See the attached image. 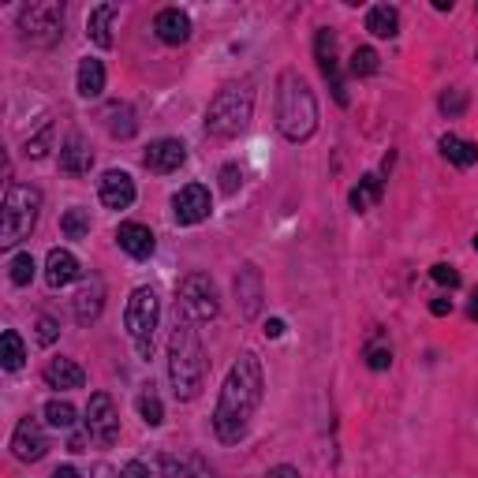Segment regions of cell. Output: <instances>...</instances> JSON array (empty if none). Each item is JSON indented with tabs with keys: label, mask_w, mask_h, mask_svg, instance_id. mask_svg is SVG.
<instances>
[{
	"label": "cell",
	"mask_w": 478,
	"mask_h": 478,
	"mask_svg": "<svg viewBox=\"0 0 478 478\" xmlns=\"http://www.w3.org/2000/svg\"><path fill=\"white\" fill-rule=\"evenodd\" d=\"M262 396H266V377H262L259 356L239 352V359L232 363V370L225 377V385H220L217 411H213V434L220 444H239L247 437Z\"/></svg>",
	"instance_id": "6da1fadb"
},
{
	"label": "cell",
	"mask_w": 478,
	"mask_h": 478,
	"mask_svg": "<svg viewBox=\"0 0 478 478\" xmlns=\"http://www.w3.org/2000/svg\"><path fill=\"white\" fill-rule=\"evenodd\" d=\"M169 377H172L176 400H183V404L195 400L206 381V352H202L199 329L180 307H176V326L169 337Z\"/></svg>",
	"instance_id": "7a4b0ae2"
},
{
	"label": "cell",
	"mask_w": 478,
	"mask_h": 478,
	"mask_svg": "<svg viewBox=\"0 0 478 478\" xmlns=\"http://www.w3.org/2000/svg\"><path fill=\"white\" fill-rule=\"evenodd\" d=\"M277 127L288 142H307L317 132V102L299 72H280L277 79Z\"/></svg>",
	"instance_id": "3957f363"
},
{
	"label": "cell",
	"mask_w": 478,
	"mask_h": 478,
	"mask_svg": "<svg viewBox=\"0 0 478 478\" xmlns=\"http://www.w3.org/2000/svg\"><path fill=\"white\" fill-rule=\"evenodd\" d=\"M254 116V90L250 83H229L217 90V98L206 109V132L217 139H236L247 132Z\"/></svg>",
	"instance_id": "277c9868"
},
{
	"label": "cell",
	"mask_w": 478,
	"mask_h": 478,
	"mask_svg": "<svg viewBox=\"0 0 478 478\" xmlns=\"http://www.w3.org/2000/svg\"><path fill=\"white\" fill-rule=\"evenodd\" d=\"M38 210H42V195L26 183H8L5 190V229H0V247H19L23 239H30L38 225Z\"/></svg>",
	"instance_id": "5b68a950"
},
{
	"label": "cell",
	"mask_w": 478,
	"mask_h": 478,
	"mask_svg": "<svg viewBox=\"0 0 478 478\" xmlns=\"http://www.w3.org/2000/svg\"><path fill=\"white\" fill-rule=\"evenodd\" d=\"M157 322H161V299H157V292L153 288H135L132 299H127V310H123V326H127V333H132L139 356L153 352Z\"/></svg>",
	"instance_id": "8992f818"
},
{
	"label": "cell",
	"mask_w": 478,
	"mask_h": 478,
	"mask_svg": "<svg viewBox=\"0 0 478 478\" xmlns=\"http://www.w3.org/2000/svg\"><path fill=\"white\" fill-rule=\"evenodd\" d=\"M19 34L34 49H49L63 38V5L56 0H38L19 12Z\"/></svg>",
	"instance_id": "52a82bcc"
},
{
	"label": "cell",
	"mask_w": 478,
	"mask_h": 478,
	"mask_svg": "<svg viewBox=\"0 0 478 478\" xmlns=\"http://www.w3.org/2000/svg\"><path fill=\"white\" fill-rule=\"evenodd\" d=\"M176 299H180L176 307L190 317V322H210V317H217V310H220L217 288L206 273H187L176 288Z\"/></svg>",
	"instance_id": "ba28073f"
},
{
	"label": "cell",
	"mask_w": 478,
	"mask_h": 478,
	"mask_svg": "<svg viewBox=\"0 0 478 478\" xmlns=\"http://www.w3.org/2000/svg\"><path fill=\"white\" fill-rule=\"evenodd\" d=\"M86 434L98 444H112L120 437V415L109 393H93L86 404Z\"/></svg>",
	"instance_id": "9c48e42d"
},
{
	"label": "cell",
	"mask_w": 478,
	"mask_h": 478,
	"mask_svg": "<svg viewBox=\"0 0 478 478\" xmlns=\"http://www.w3.org/2000/svg\"><path fill=\"white\" fill-rule=\"evenodd\" d=\"M210 210H213V202H210V190L202 187V183H187V187H180L176 195H172V220L176 225H202V220L210 217Z\"/></svg>",
	"instance_id": "30bf717a"
},
{
	"label": "cell",
	"mask_w": 478,
	"mask_h": 478,
	"mask_svg": "<svg viewBox=\"0 0 478 478\" xmlns=\"http://www.w3.org/2000/svg\"><path fill=\"white\" fill-rule=\"evenodd\" d=\"M49 453V434L42 426V419H19L15 434H12V456L23 460V463H34Z\"/></svg>",
	"instance_id": "8fae6325"
},
{
	"label": "cell",
	"mask_w": 478,
	"mask_h": 478,
	"mask_svg": "<svg viewBox=\"0 0 478 478\" xmlns=\"http://www.w3.org/2000/svg\"><path fill=\"white\" fill-rule=\"evenodd\" d=\"M314 56H317V68H322V75H326L329 86H333V98H337L340 105H347V86H344V79H340V60H337V34H333L329 26L317 30V38H314Z\"/></svg>",
	"instance_id": "7c38bea8"
},
{
	"label": "cell",
	"mask_w": 478,
	"mask_h": 478,
	"mask_svg": "<svg viewBox=\"0 0 478 478\" xmlns=\"http://www.w3.org/2000/svg\"><path fill=\"white\" fill-rule=\"evenodd\" d=\"M262 299H266L262 269H259V266H243V269L236 273V303H239V314H243V317H259Z\"/></svg>",
	"instance_id": "4fadbf2b"
},
{
	"label": "cell",
	"mask_w": 478,
	"mask_h": 478,
	"mask_svg": "<svg viewBox=\"0 0 478 478\" xmlns=\"http://www.w3.org/2000/svg\"><path fill=\"white\" fill-rule=\"evenodd\" d=\"M183 161H187V146H183L180 139H157V142H150V150H146V157H142V165H146L150 172H157V176L176 172Z\"/></svg>",
	"instance_id": "5bb4252c"
},
{
	"label": "cell",
	"mask_w": 478,
	"mask_h": 478,
	"mask_svg": "<svg viewBox=\"0 0 478 478\" xmlns=\"http://www.w3.org/2000/svg\"><path fill=\"white\" fill-rule=\"evenodd\" d=\"M98 195H102V202L109 210H127V206L135 202V180L127 176V172H120V169H109L98 180Z\"/></svg>",
	"instance_id": "9a60e30c"
},
{
	"label": "cell",
	"mask_w": 478,
	"mask_h": 478,
	"mask_svg": "<svg viewBox=\"0 0 478 478\" xmlns=\"http://www.w3.org/2000/svg\"><path fill=\"white\" fill-rule=\"evenodd\" d=\"M116 243L132 254V259H150L153 254V247H157V239H153V232L146 229V225H139V220H123V225L116 229Z\"/></svg>",
	"instance_id": "2e32d148"
},
{
	"label": "cell",
	"mask_w": 478,
	"mask_h": 478,
	"mask_svg": "<svg viewBox=\"0 0 478 478\" xmlns=\"http://www.w3.org/2000/svg\"><path fill=\"white\" fill-rule=\"evenodd\" d=\"M102 307H105V284L98 277H90L79 296H75V322L79 326H90V322H98L102 317Z\"/></svg>",
	"instance_id": "e0dca14e"
},
{
	"label": "cell",
	"mask_w": 478,
	"mask_h": 478,
	"mask_svg": "<svg viewBox=\"0 0 478 478\" xmlns=\"http://www.w3.org/2000/svg\"><path fill=\"white\" fill-rule=\"evenodd\" d=\"M75 277H79V259H75L72 250L53 247L49 259H45V280H49V288H68Z\"/></svg>",
	"instance_id": "ac0fdd59"
},
{
	"label": "cell",
	"mask_w": 478,
	"mask_h": 478,
	"mask_svg": "<svg viewBox=\"0 0 478 478\" xmlns=\"http://www.w3.org/2000/svg\"><path fill=\"white\" fill-rule=\"evenodd\" d=\"M153 30H157V38H161L165 45H183L190 38V15L180 12V8H165V12H157Z\"/></svg>",
	"instance_id": "d6986e66"
},
{
	"label": "cell",
	"mask_w": 478,
	"mask_h": 478,
	"mask_svg": "<svg viewBox=\"0 0 478 478\" xmlns=\"http://www.w3.org/2000/svg\"><path fill=\"white\" fill-rule=\"evenodd\" d=\"M102 120H105V132H109L112 139H120V142H127V139H135V132H139L135 109L127 105V102H112V105H105Z\"/></svg>",
	"instance_id": "ffe728a7"
},
{
	"label": "cell",
	"mask_w": 478,
	"mask_h": 478,
	"mask_svg": "<svg viewBox=\"0 0 478 478\" xmlns=\"http://www.w3.org/2000/svg\"><path fill=\"white\" fill-rule=\"evenodd\" d=\"M93 165V153L86 150L83 135H68V142L60 146V172H68V176H86Z\"/></svg>",
	"instance_id": "44dd1931"
},
{
	"label": "cell",
	"mask_w": 478,
	"mask_h": 478,
	"mask_svg": "<svg viewBox=\"0 0 478 478\" xmlns=\"http://www.w3.org/2000/svg\"><path fill=\"white\" fill-rule=\"evenodd\" d=\"M83 381H86V374L72 359H53L45 366V385L49 389H83Z\"/></svg>",
	"instance_id": "7402d4cb"
},
{
	"label": "cell",
	"mask_w": 478,
	"mask_h": 478,
	"mask_svg": "<svg viewBox=\"0 0 478 478\" xmlns=\"http://www.w3.org/2000/svg\"><path fill=\"white\" fill-rule=\"evenodd\" d=\"M112 19H116V5H98V8L90 12V19H86V34H90L93 45H102V49L112 45Z\"/></svg>",
	"instance_id": "603a6c76"
},
{
	"label": "cell",
	"mask_w": 478,
	"mask_h": 478,
	"mask_svg": "<svg viewBox=\"0 0 478 478\" xmlns=\"http://www.w3.org/2000/svg\"><path fill=\"white\" fill-rule=\"evenodd\" d=\"M366 30L374 38H396L400 34V12L393 5H374L366 12Z\"/></svg>",
	"instance_id": "cb8c5ba5"
},
{
	"label": "cell",
	"mask_w": 478,
	"mask_h": 478,
	"mask_svg": "<svg viewBox=\"0 0 478 478\" xmlns=\"http://www.w3.org/2000/svg\"><path fill=\"white\" fill-rule=\"evenodd\" d=\"M363 359H366L370 370H389V366H393V344H389L385 329H374V333L366 337V344H363Z\"/></svg>",
	"instance_id": "d4e9b609"
},
{
	"label": "cell",
	"mask_w": 478,
	"mask_h": 478,
	"mask_svg": "<svg viewBox=\"0 0 478 478\" xmlns=\"http://www.w3.org/2000/svg\"><path fill=\"white\" fill-rule=\"evenodd\" d=\"M79 93L90 102V98H102L105 93V63L102 60H93V56H86L83 63H79Z\"/></svg>",
	"instance_id": "484cf974"
},
{
	"label": "cell",
	"mask_w": 478,
	"mask_h": 478,
	"mask_svg": "<svg viewBox=\"0 0 478 478\" xmlns=\"http://www.w3.org/2000/svg\"><path fill=\"white\" fill-rule=\"evenodd\" d=\"M441 153L449 157L456 169H471L478 161V146L471 139H460V135H441Z\"/></svg>",
	"instance_id": "4316f807"
},
{
	"label": "cell",
	"mask_w": 478,
	"mask_h": 478,
	"mask_svg": "<svg viewBox=\"0 0 478 478\" xmlns=\"http://www.w3.org/2000/svg\"><path fill=\"white\" fill-rule=\"evenodd\" d=\"M381 190H385V187H381V180L370 172V176H363V180L352 187V199H347V202H352L356 213H366V210H374V206L381 202Z\"/></svg>",
	"instance_id": "83f0119b"
},
{
	"label": "cell",
	"mask_w": 478,
	"mask_h": 478,
	"mask_svg": "<svg viewBox=\"0 0 478 478\" xmlns=\"http://www.w3.org/2000/svg\"><path fill=\"white\" fill-rule=\"evenodd\" d=\"M0 363H5L8 374L23 370V363H26V347H23L15 329H5V337H0Z\"/></svg>",
	"instance_id": "f1b7e54d"
},
{
	"label": "cell",
	"mask_w": 478,
	"mask_h": 478,
	"mask_svg": "<svg viewBox=\"0 0 478 478\" xmlns=\"http://www.w3.org/2000/svg\"><path fill=\"white\" fill-rule=\"evenodd\" d=\"M139 415H142L146 426H161L165 423V407H161V396L153 393V385H146L139 393Z\"/></svg>",
	"instance_id": "f546056e"
},
{
	"label": "cell",
	"mask_w": 478,
	"mask_h": 478,
	"mask_svg": "<svg viewBox=\"0 0 478 478\" xmlns=\"http://www.w3.org/2000/svg\"><path fill=\"white\" fill-rule=\"evenodd\" d=\"M45 423L53 426V430H72L75 426V407L68 404V400H49L45 404Z\"/></svg>",
	"instance_id": "4dcf8cb0"
},
{
	"label": "cell",
	"mask_w": 478,
	"mask_h": 478,
	"mask_svg": "<svg viewBox=\"0 0 478 478\" xmlns=\"http://www.w3.org/2000/svg\"><path fill=\"white\" fill-rule=\"evenodd\" d=\"M60 232L68 236V239H83V236H90V213L86 210H68L60 217Z\"/></svg>",
	"instance_id": "1f68e13d"
},
{
	"label": "cell",
	"mask_w": 478,
	"mask_h": 478,
	"mask_svg": "<svg viewBox=\"0 0 478 478\" xmlns=\"http://www.w3.org/2000/svg\"><path fill=\"white\" fill-rule=\"evenodd\" d=\"M8 269H12V284H15V288H26V284L30 280H34V259H30V250H19L15 254V259L8 262Z\"/></svg>",
	"instance_id": "d6a6232c"
},
{
	"label": "cell",
	"mask_w": 478,
	"mask_h": 478,
	"mask_svg": "<svg viewBox=\"0 0 478 478\" xmlns=\"http://www.w3.org/2000/svg\"><path fill=\"white\" fill-rule=\"evenodd\" d=\"M347 72H352L356 79H366V75H374V72H377V53H374L370 45L356 49V53H352V60H347Z\"/></svg>",
	"instance_id": "836d02e7"
},
{
	"label": "cell",
	"mask_w": 478,
	"mask_h": 478,
	"mask_svg": "<svg viewBox=\"0 0 478 478\" xmlns=\"http://www.w3.org/2000/svg\"><path fill=\"white\" fill-rule=\"evenodd\" d=\"M437 105H441V112L449 116V120H456V116L467 112V93H463V90H444Z\"/></svg>",
	"instance_id": "e575fe53"
},
{
	"label": "cell",
	"mask_w": 478,
	"mask_h": 478,
	"mask_svg": "<svg viewBox=\"0 0 478 478\" xmlns=\"http://www.w3.org/2000/svg\"><path fill=\"white\" fill-rule=\"evenodd\" d=\"M49 142H53V123H45L34 139H26V153L30 157H45L49 153Z\"/></svg>",
	"instance_id": "d590c367"
},
{
	"label": "cell",
	"mask_w": 478,
	"mask_h": 478,
	"mask_svg": "<svg viewBox=\"0 0 478 478\" xmlns=\"http://www.w3.org/2000/svg\"><path fill=\"white\" fill-rule=\"evenodd\" d=\"M430 277L441 284V288H460V269H456V266H444V262H437V266L430 269Z\"/></svg>",
	"instance_id": "8d00e7d4"
},
{
	"label": "cell",
	"mask_w": 478,
	"mask_h": 478,
	"mask_svg": "<svg viewBox=\"0 0 478 478\" xmlns=\"http://www.w3.org/2000/svg\"><path fill=\"white\" fill-rule=\"evenodd\" d=\"M180 478H217V471H213V467H210L202 456H190V460L183 463Z\"/></svg>",
	"instance_id": "74e56055"
},
{
	"label": "cell",
	"mask_w": 478,
	"mask_h": 478,
	"mask_svg": "<svg viewBox=\"0 0 478 478\" xmlns=\"http://www.w3.org/2000/svg\"><path fill=\"white\" fill-rule=\"evenodd\" d=\"M239 187H243V169L239 165H225V169H220V190H225V195H236Z\"/></svg>",
	"instance_id": "f35d334b"
},
{
	"label": "cell",
	"mask_w": 478,
	"mask_h": 478,
	"mask_svg": "<svg viewBox=\"0 0 478 478\" xmlns=\"http://www.w3.org/2000/svg\"><path fill=\"white\" fill-rule=\"evenodd\" d=\"M56 337H60V326L53 322L49 314H42V317H38V344H53Z\"/></svg>",
	"instance_id": "ab89813d"
},
{
	"label": "cell",
	"mask_w": 478,
	"mask_h": 478,
	"mask_svg": "<svg viewBox=\"0 0 478 478\" xmlns=\"http://www.w3.org/2000/svg\"><path fill=\"white\" fill-rule=\"evenodd\" d=\"M120 478H153V474H150V467H146V463L132 460V463H127V467L120 471Z\"/></svg>",
	"instance_id": "60d3db41"
},
{
	"label": "cell",
	"mask_w": 478,
	"mask_h": 478,
	"mask_svg": "<svg viewBox=\"0 0 478 478\" xmlns=\"http://www.w3.org/2000/svg\"><path fill=\"white\" fill-rule=\"evenodd\" d=\"M266 478H299V471L292 463H277V467L266 471Z\"/></svg>",
	"instance_id": "b9f144b4"
},
{
	"label": "cell",
	"mask_w": 478,
	"mask_h": 478,
	"mask_svg": "<svg viewBox=\"0 0 478 478\" xmlns=\"http://www.w3.org/2000/svg\"><path fill=\"white\" fill-rule=\"evenodd\" d=\"M430 314H434V317L453 314V299H444V296H441V299H434V303H430Z\"/></svg>",
	"instance_id": "7bdbcfd3"
},
{
	"label": "cell",
	"mask_w": 478,
	"mask_h": 478,
	"mask_svg": "<svg viewBox=\"0 0 478 478\" xmlns=\"http://www.w3.org/2000/svg\"><path fill=\"white\" fill-rule=\"evenodd\" d=\"M266 337H269V340L284 337V322H280V317H269V322H266Z\"/></svg>",
	"instance_id": "ee69618b"
},
{
	"label": "cell",
	"mask_w": 478,
	"mask_h": 478,
	"mask_svg": "<svg viewBox=\"0 0 478 478\" xmlns=\"http://www.w3.org/2000/svg\"><path fill=\"white\" fill-rule=\"evenodd\" d=\"M467 314H471V322H478V288L471 292V303H467Z\"/></svg>",
	"instance_id": "f6af8a7d"
},
{
	"label": "cell",
	"mask_w": 478,
	"mask_h": 478,
	"mask_svg": "<svg viewBox=\"0 0 478 478\" xmlns=\"http://www.w3.org/2000/svg\"><path fill=\"white\" fill-rule=\"evenodd\" d=\"M53 478H79V471H75V467H56Z\"/></svg>",
	"instance_id": "bcb514c9"
},
{
	"label": "cell",
	"mask_w": 478,
	"mask_h": 478,
	"mask_svg": "<svg viewBox=\"0 0 478 478\" xmlns=\"http://www.w3.org/2000/svg\"><path fill=\"white\" fill-rule=\"evenodd\" d=\"M93 478H112V467H105V463H102L98 471H93Z\"/></svg>",
	"instance_id": "7dc6e473"
},
{
	"label": "cell",
	"mask_w": 478,
	"mask_h": 478,
	"mask_svg": "<svg viewBox=\"0 0 478 478\" xmlns=\"http://www.w3.org/2000/svg\"><path fill=\"white\" fill-rule=\"evenodd\" d=\"M474 250H478V236H474Z\"/></svg>",
	"instance_id": "c3c4849f"
}]
</instances>
